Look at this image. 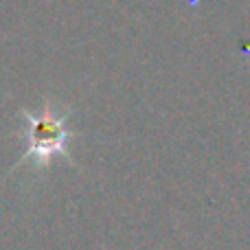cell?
<instances>
[{
    "label": "cell",
    "mask_w": 250,
    "mask_h": 250,
    "mask_svg": "<svg viewBox=\"0 0 250 250\" xmlns=\"http://www.w3.org/2000/svg\"><path fill=\"white\" fill-rule=\"evenodd\" d=\"M20 112H22V121H24V127H22L24 154L13 167V171L26 163L35 171H42V169L48 167V163L55 156H64V158L73 160L68 151V145L73 141V132L68 127L70 108L46 99L42 104V108L38 110L22 108Z\"/></svg>",
    "instance_id": "cell-1"
}]
</instances>
